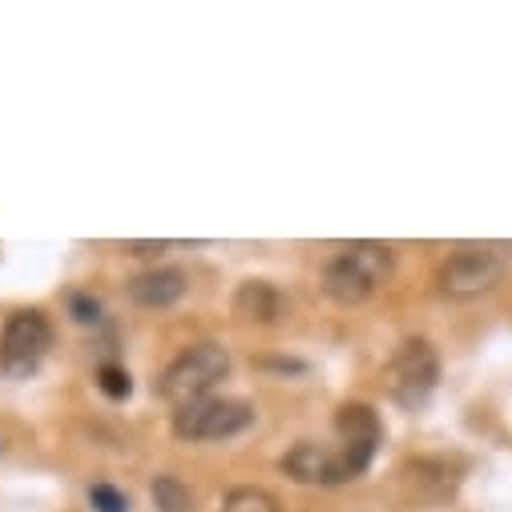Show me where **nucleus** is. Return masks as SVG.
<instances>
[{"label": "nucleus", "instance_id": "obj_1", "mask_svg": "<svg viewBox=\"0 0 512 512\" xmlns=\"http://www.w3.org/2000/svg\"><path fill=\"white\" fill-rule=\"evenodd\" d=\"M392 275V246L388 242H347L323 267V291L339 307L367 303Z\"/></svg>", "mask_w": 512, "mask_h": 512}, {"label": "nucleus", "instance_id": "obj_2", "mask_svg": "<svg viewBox=\"0 0 512 512\" xmlns=\"http://www.w3.org/2000/svg\"><path fill=\"white\" fill-rule=\"evenodd\" d=\"M226 375H230V351L222 343L206 339V343H194L170 359V367L158 379V392L178 412V408H190L198 400H210V392Z\"/></svg>", "mask_w": 512, "mask_h": 512}, {"label": "nucleus", "instance_id": "obj_3", "mask_svg": "<svg viewBox=\"0 0 512 512\" xmlns=\"http://www.w3.org/2000/svg\"><path fill=\"white\" fill-rule=\"evenodd\" d=\"M508 267H512L508 242H460L440 263L436 283L448 299H476V295H488Z\"/></svg>", "mask_w": 512, "mask_h": 512}, {"label": "nucleus", "instance_id": "obj_4", "mask_svg": "<svg viewBox=\"0 0 512 512\" xmlns=\"http://www.w3.org/2000/svg\"><path fill=\"white\" fill-rule=\"evenodd\" d=\"M440 379V355L428 339H408L396 347V355L388 359V371H383V383H388V396L400 408H420Z\"/></svg>", "mask_w": 512, "mask_h": 512}, {"label": "nucleus", "instance_id": "obj_5", "mask_svg": "<svg viewBox=\"0 0 512 512\" xmlns=\"http://www.w3.org/2000/svg\"><path fill=\"white\" fill-rule=\"evenodd\" d=\"M53 347V323L29 307V311H13L0 327V371L9 379H25L41 367V359Z\"/></svg>", "mask_w": 512, "mask_h": 512}, {"label": "nucleus", "instance_id": "obj_6", "mask_svg": "<svg viewBox=\"0 0 512 512\" xmlns=\"http://www.w3.org/2000/svg\"><path fill=\"white\" fill-rule=\"evenodd\" d=\"M250 424H254V408L246 400H226V396H210V400H198V404L174 412V436L190 440V444L230 440V436L246 432Z\"/></svg>", "mask_w": 512, "mask_h": 512}, {"label": "nucleus", "instance_id": "obj_7", "mask_svg": "<svg viewBox=\"0 0 512 512\" xmlns=\"http://www.w3.org/2000/svg\"><path fill=\"white\" fill-rule=\"evenodd\" d=\"M279 468H283L291 480H299V484H323V488H335V484H347V480L359 476L339 444L331 448V444H315V440H299V444L279 460Z\"/></svg>", "mask_w": 512, "mask_h": 512}, {"label": "nucleus", "instance_id": "obj_8", "mask_svg": "<svg viewBox=\"0 0 512 512\" xmlns=\"http://www.w3.org/2000/svg\"><path fill=\"white\" fill-rule=\"evenodd\" d=\"M335 432H339V448L347 452L351 468L363 476L379 440H383V424H379V412L371 404H343L339 416H335Z\"/></svg>", "mask_w": 512, "mask_h": 512}, {"label": "nucleus", "instance_id": "obj_9", "mask_svg": "<svg viewBox=\"0 0 512 512\" xmlns=\"http://www.w3.org/2000/svg\"><path fill=\"white\" fill-rule=\"evenodd\" d=\"M234 311H238L242 319H250V323H279V319L291 311V303H287V295H283L275 283H267V279H246V283L234 291Z\"/></svg>", "mask_w": 512, "mask_h": 512}, {"label": "nucleus", "instance_id": "obj_10", "mask_svg": "<svg viewBox=\"0 0 512 512\" xmlns=\"http://www.w3.org/2000/svg\"><path fill=\"white\" fill-rule=\"evenodd\" d=\"M186 295V275L178 267H154L130 279V299L138 307H174Z\"/></svg>", "mask_w": 512, "mask_h": 512}, {"label": "nucleus", "instance_id": "obj_11", "mask_svg": "<svg viewBox=\"0 0 512 512\" xmlns=\"http://www.w3.org/2000/svg\"><path fill=\"white\" fill-rule=\"evenodd\" d=\"M150 492H154L158 512H194V496H190V488H186L174 472H162Z\"/></svg>", "mask_w": 512, "mask_h": 512}, {"label": "nucleus", "instance_id": "obj_12", "mask_svg": "<svg viewBox=\"0 0 512 512\" xmlns=\"http://www.w3.org/2000/svg\"><path fill=\"white\" fill-rule=\"evenodd\" d=\"M222 512H283V508H279V500H275L267 488L242 484V488H230V492H226Z\"/></svg>", "mask_w": 512, "mask_h": 512}, {"label": "nucleus", "instance_id": "obj_13", "mask_svg": "<svg viewBox=\"0 0 512 512\" xmlns=\"http://www.w3.org/2000/svg\"><path fill=\"white\" fill-rule=\"evenodd\" d=\"M97 388H101L109 400H125V396L134 392V379H130V371H125V367L105 363V367L97 371Z\"/></svg>", "mask_w": 512, "mask_h": 512}, {"label": "nucleus", "instance_id": "obj_14", "mask_svg": "<svg viewBox=\"0 0 512 512\" xmlns=\"http://www.w3.org/2000/svg\"><path fill=\"white\" fill-rule=\"evenodd\" d=\"M89 500L97 512H130V500H125V492H117L113 484H93Z\"/></svg>", "mask_w": 512, "mask_h": 512}, {"label": "nucleus", "instance_id": "obj_15", "mask_svg": "<svg viewBox=\"0 0 512 512\" xmlns=\"http://www.w3.org/2000/svg\"><path fill=\"white\" fill-rule=\"evenodd\" d=\"M69 307H73V319H77V323H85V327L101 323V303H97L93 295H73Z\"/></svg>", "mask_w": 512, "mask_h": 512}]
</instances>
